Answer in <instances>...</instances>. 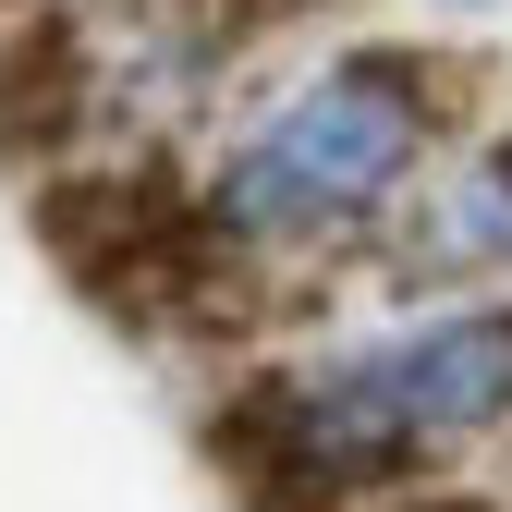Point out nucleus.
<instances>
[{"mask_svg":"<svg viewBox=\"0 0 512 512\" xmlns=\"http://www.w3.org/2000/svg\"><path fill=\"white\" fill-rule=\"evenodd\" d=\"M500 415H512V305H476V317H427L378 354H342L305 391H256L244 415H220V464L256 500H293L391 452H427V439H476Z\"/></svg>","mask_w":512,"mask_h":512,"instance_id":"obj_1","label":"nucleus"},{"mask_svg":"<svg viewBox=\"0 0 512 512\" xmlns=\"http://www.w3.org/2000/svg\"><path fill=\"white\" fill-rule=\"evenodd\" d=\"M427 122H439L427 74L391 61V49H366V61H342V74H317L269 135L220 171L208 220H220V232H256V244L317 232V220H354V208H378V196L415 171Z\"/></svg>","mask_w":512,"mask_h":512,"instance_id":"obj_2","label":"nucleus"},{"mask_svg":"<svg viewBox=\"0 0 512 512\" xmlns=\"http://www.w3.org/2000/svg\"><path fill=\"white\" fill-rule=\"evenodd\" d=\"M86 110V49H74V25H37V13H13L0 25V147L13 135H61V122Z\"/></svg>","mask_w":512,"mask_h":512,"instance_id":"obj_3","label":"nucleus"},{"mask_svg":"<svg viewBox=\"0 0 512 512\" xmlns=\"http://www.w3.org/2000/svg\"><path fill=\"white\" fill-rule=\"evenodd\" d=\"M427 244H439V256H500V244H512V147L464 183V208H439V232H427Z\"/></svg>","mask_w":512,"mask_h":512,"instance_id":"obj_4","label":"nucleus"},{"mask_svg":"<svg viewBox=\"0 0 512 512\" xmlns=\"http://www.w3.org/2000/svg\"><path fill=\"white\" fill-rule=\"evenodd\" d=\"M403 512H488V500H403Z\"/></svg>","mask_w":512,"mask_h":512,"instance_id":"obj_5","label":"nucleus"}]
</instances>
